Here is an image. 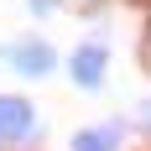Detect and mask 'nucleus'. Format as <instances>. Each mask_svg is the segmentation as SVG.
<instances>
[{
    "label": "nucleus",
    "instance_id": "obj_6",
    "mask_svg": "<svg viewBox=\"0 0 151 151\" xmlns=\"http://www.w3.org/2000/svg\"><path fill=\"white\" fill-rule=\"evenodd\" d=\"M146 120H151V104H146Z\"/></svg>",
    "mask_w": 151,
    "mask_h": 151
},
{
    "label": "nucleus",
    "instance_id": "obj_5",
    "mask_svg": "<svg viewBox=\"0 0 151 151\" xmlns=\"http://www.w3.org/2000/svg\"><path fill=\"white\" fill-rule=\"evenodd\" d=\"M31 11H37V16H47V11H52V0H31Z\"/></svg>",
    "mask_w": 151,
    "mask_h": 151
},
{
    "label": "nucleus",
    "instance_id": "obj_3",
    "mask_svg": "<svg viewBox=\"0 0 151 151\" xmlns=\"http://www.w3.org/2000/svg\"><path fill=\"white\" fill-rule=\"evenodd\" d=\"M104 68H109V47L104 42H83L73 58H68V73H73L78 89H99V83H104Z\"/></svg>",
    "mask_w": 151,
    "mask_h": 151
},
{
    "label": "nucleus",
    "instance_id": "obj_4",
    "mask_svg": "<svg viewBox=\"0 0 151 151\" xmlns=\"http://www.w3.org/2000/svg\"><path fill=\"white\" fill-rule=\"evenodd\" d=\"M120 146V125H89L73 136V151H115Z\"/></svg>",
    "mask_w": 151,
    "mask_h": 151
},
{
    "label": "nucleus",
    "instance_id": "obj_1",
    "mask_svg": "<svg viewBox=\"0 0 151 151\" xmlns=\"http://www.w3.org/2000/svg\"><path fill=\"white\" fill-rule=\"evenodd\" d=\"M37 136V109L21 94H0V146H21Z\"/></svg>",
    "mask_w": 151,
    "mask_h": 151
},
{
    "label": "nucleus",
    "instance_id": "obj_2",
    "mask_svg": "<svg viewBox=\"0 0 151 151\" xmlns=\"http://www.w3.org/2000/svg\"><path fill=\"white\" fill-rule=\"evenodd\" d=\"M0 58L11 63L21 78H47L52 68H58V52H52L47 42H11L5 52H0Z\"/></svg>",
    "mask_w": 151,
    "mask_h": 151
}]
</instances>
